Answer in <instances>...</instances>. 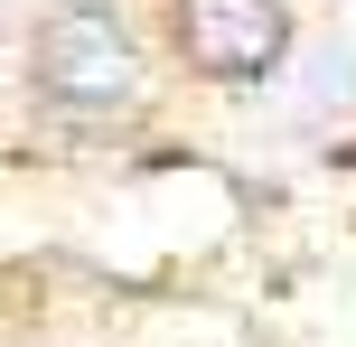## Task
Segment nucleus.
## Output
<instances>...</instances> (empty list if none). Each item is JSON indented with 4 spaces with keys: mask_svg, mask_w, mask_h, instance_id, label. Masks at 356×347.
<instances>
[{
    "mask_svg": "<svg viewBox=\"0 0 356 347\" xmlns=\"http://www.w3.org/2000/svg\"><path fill=\"white\" fill-rule=\"evenodd\" d=\"M178 38H188V56L207 75H263L272 56H282V0H178Z\"/></svg>",
    "mask_w": 356,
    "mask_h": 347,
    "instance_id": "f03ea898",
    "label": "nucleus"
},
{
    "mask_svg": "<svg viewBox=\"0 0 356 347\" xmlns=\"http://www.w3.org/2000/svg\"><path fill=\"white\" fill-rule=\"evenodd\" d=\"M38 85L75 113H122V104H141V47H131V29L113 10L75 0L38 38Z\"/></svg>",
    "mask_w": 356,
    "mask_h": 347,
    "instance_id": "f257e3e1",
    "label": "nucleus"
}]
</instances>
